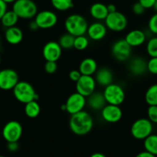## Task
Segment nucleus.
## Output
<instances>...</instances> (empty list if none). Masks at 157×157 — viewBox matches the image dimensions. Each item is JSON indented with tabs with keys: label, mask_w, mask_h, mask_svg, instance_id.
I'll list each match as a JSON object with an SVG mask.
<instances>
[{
	"label": "nucleus",
	"mask_w": 157,
	"mask_h": 157,
	"mask_svg": "<svg viewBox=\"0 0 157 157\" xmlns=\"http://www.w3.org/2000/svg\"><path fill=\"white\" fill-rule=\"evenodd\" d=\"M71 131L78 136L88 134L93 127V119L88 112L85 110L71 115L69 122Z\"/></svg>",
	"instance_id": "1"
},
{
	"label": "nucleus",
	"mask_w": 157,
	"mask_h": 157,
	"mask_svg": "<svg viewBox=\"0 0 157 157\" xmlns=\"http://www.w3.org/2000/svg\"><path fill=\"white\" fill-rule=\"evenodd\" d=\"M64 26L66 32L76 37L86 35L89 25L83 15L72 14L66 18Z\"/></svg>",
	"instance_id": "2"
},
{
	"label": "nucleus",
	"mask_w": 157,
	"mask_h": 157,
	"mask_svg": "<svg viewBox=\"0 0 157 157\" xmlns=\"http://www.w3.org/2000/svg\"><path fill=\"white\" fill-rule=\"evenodd\" d=\"M12 91L15 99L24 104L35 100L37 101L38 98L34 87L27 81H18Z\"/></svg>",
	"instance_id": "3"
},
{
	"label": "nucleus",
	"mask_w": 157,
	"mask_h": 157,
	"mask_svg": "<svg viewBox=\"0 0 157 157\" xmlns=\"http://www.w3.org/2000/svg\"><path fill=\"white\" fill-rule=\"evenodd\" d=\"M12 11L19 18L31 19L38 13V8L32 0H16L12 5Z\"/></svg>",
	"instance_id": "4"
},
{
	"label": "nucleus",
	"mask_w": 157,
	"mask_h": 157,
	"mask_svg": "<svg viewBox=\"0 0 157 157\" xmlns=\"http://www.w3.org/2000/svg\"><path fill=\"white\" fill-rule=\"evenodd\" d=\"M103 94L106 103L113 105H121L126 98V94L122 86L114 83L105 87Z\"/></svg>",
	"instance_id": "5"
},
{
	"label": "nucleus",
	"mask_w": 157,
	"mask_h": 157,
	"mask_svg": "<svg viewBox=\"0 0 157 157\" xmlns=\"http://www.w3.org/2000/svg\"><path fill=\"white\" fill-rule=\"evenodd\" d=\"M152 124H153L146 118L136 120L131 126V134L136 140H145L152 134L153 130Z\"/></svg>",
	"instance_id": "6"
},
{
	"label": "nucleus",
	"mask_w": 157,
	"mask_h": 157,
	"mask_svg": "<svg viewBox=\"0 0 157 157\" xmlns=\"http://www.w3.org/2000/svg\"><path fill=\"white\" fill-rule=\"evenodd\" d=\"M104 21L106 28L115 32L125 30L128 25V19L126 16L119 11L108 14Z\"/></svg>",
	"instance_id": "7"
},
{
	"label": "nucleus",
	"mask_w": 157,
	"mask_h": 157,
	"mask_svg": "<svg viewBox=\"0 0 157 157\" xmlns=\"http://www.w3.org/2000/svg\"><path fill=\"white\" fill-rule=\"evenodd\" d=\"M2 134L7 143L18 142L22 135V127L18 121H10L3 127Z\"/></svg>",
	"instance_id": "8"
},
{
	"label": "nucleus",
	"mask_w": 157,
	"mask_h": 157,
	"mask_svg": "<svg viewBox=\"0 0 157 157\" xmlns=\"http://www.w3.org/2000/svg\"><path fill=\"white\" fill-rule=\"evenodd\" d=\"M111 52L115 60L119 61H126L130 57L132 47L125 39H119L112 44Z\"/></svg>",
	"instance_id": "9"
},
{
	"label": "nucleus",
	"mask_w": 157,
	"mask_h": 157,
	"mask_svg": "<svg viewBox=\"0 0 157 157\" xmlns=\"http://www.w3.org/2000/svg\"><path fill=\"white\" fill-rule=\"evenodd\" d=\"M34 21L37 24L38 29H49L57 24L58 17L52 11L43 10L36 14Z\"/></svg>",
	"instance_id": "10"
},
{
	"label": "nucleus",
	"mask_w": 157,
	"mask_h": 157,
	"mask_svg": "<svg viewBox=\"0 0 157 157\" xmlns=\"http://www.w3.org/2000/svg\"><path fill=\"white\" fill-rule=\"evenodd\" d=\"M66 112L72 115L83 110L86 105V98L78 92L72 94L68 97L66 103Z\"/></svg>",
	"instance_id": "11"
},
{
	"label": "nucleus",
	"mask_w": 157,
	"mask_h": 157,
	"mask_svg": "<svg viewBox=\"0 0 157 157\" xmlns=\"http://www.w3.org/2000/svg\"><path fill=\"white\" fill-rule=\"evenodd\" d=\"M96 81L92 76L82 75L81 78L75 82L76 92L83 96L88 98L95 92Z\"/></svg>",
	"instance_id": "12"
},
{
	"label": "nucleus",
	"mask_w": 157,
	"mask_h": 157,
	"mask_svg": "<svg viewBox=\"0 0 157 157\" xmlns=\"http://www.w3.org/2000/svg\"><path fill=\"white\" fill-rule=\"evenodd\" d=\"M18 73L12 69H3L0 71V89L10 90L18 82Z\"/></svg>",
	"instance_id": "13"
},
{
	"label": "nucleus",
	"mask_w": 157,
	"mask_h": 157,
	"mask_svg": "<svg viewBox=\"0 0 157 157\" xmlns=\"http://www.w3.org/2000/svg\"><path fill=\"white\" fill-rule=\"evenodd\" d=\"M102 118L109 124H115L123 117V111L119 106L107 104L101 110Z\"/></svg>",
	"instance_id": "14"
},
{
	"label": "nucleus",
	"mask_w": 157,
	"mask_h": 157,
	"mask_svg": "<svg viewBox=\"0 0 157 157\" xmlns=\"http://www.w3.org/2000/svg\"><path fill=\"white\" fill-rule=\"evenodd\" d=\"M62 48L58 42L50 41L46 43L42 48V55L46 61H57L62 55Z\"/></svg>",
	"instance_id": "15"
},
{
	"label": "nucleus",
	"mask_w": 157,
	"mask_h": 157,
	"mask_svg": "<svg viewBox=\"0 0 157 157\" xmlns=\"http://www.w3.org/2000/svg\"><path fill=\"white\" fill-rule=\"evenodd\" d=\"M107 33V28L106 25L100 21H96L88 26L86 34L88 38L92 41H100L106 37Z\"/></svg>",
	"instance_id": "16"
},
{
	"label": "nucleus",
	"mask_w": 157,
	"mask_h": 157,
	"mask_svg": "<svg viewBox=\"0 0 157 157\" xmlns=\"http://www.w3.org/2000/svg\"><path fill=\"white\" fill-rule=\"evenodd\" d=\"M129 71L135 76H141L147 72V61L142 57L132 58L128 65Z\"/></svg>",
	"instance_id": "17"
},
{
	"label": "nucleus",
	"mask_w": 157,
	"mask_h": 157,
	"mask_svg": "<svg viewBox=\"0 0 157 157\" xmlns=\"http://www.w3.org/2000/svg\"><path fill=\"white\" fill-rule=\"evenodd\" d=\"M124 39L132 48L139 47L145 43L146 35L145 32L140 29H133L128 32Z\"/></svg>",
	"instance_id": "18"
},
{
	"label": "nucleus",
	"mask_w": 157,
	"mask_h": 157,
	"mask_svg": "<svg viewBox=\"0 0 157 157\" xmlns=\"http://www.w3.org/2000/svg\"><path fill=\"white\" fill-rule=\"evenodd\" d=\"M86 104L92 110H102V109L107 104L104 95L100 92H94L86 99Z\"/></svg>",
	"instance_id": "19"
},
{
	"label": "nucleus",
	"mask_w": 157,
	"mask_h": 157,
	"mask_svg": "<svg viewBox=\"0 0 157 157\" xmlns=\"http://www.w3.org/2000/svg\"><path fill=\"white\" fill-rule=\"evenodd\" d=\"M5 38L9 44L15 45L22 41L23 32L22 29L17 26L7 28L5 32Z\"/></svg>",
	"instance_id": "20"
},
{
	"label": "nucleus",
	"mask_w": 157,
	"mask_h": 157,
	"mask_svg": "<svg viewBox=\"0 0 157 157\" xmlns=\"http://www.w3.org/2000/svg\"><path fill=\"white\" fill-rule=\"evenodd\" d=\"M95 80L99 85L106 87L112 84L113 81V74L110 69L107 67H102L95 72Z\"/></svg>",
	"instance_id": "21"
},
{
	"label": "nucleus",
	"mask_w": 157,
	"mask_h": 157,
	"mask_svg": "<svg viewBox=\"0 0 157 157\" xmlns=\"http://www.w3.org/2000/svg\"><path fill=\"white\" fill-rule=\"evenodd\" d=\"M98 70V65L95 59L91 58H87L83 59L80 62L78 71L82 75H89L92 76Z\"/></svg>",
	"instance_id": "22"
},
{
	"label": "nucleus",
	"mask_w": 157,
	"mask_h": 157,
	"mask_svg": "<svg viewBox=\"0 0 157 157\" xmlns=\"http://www.w3.org/2000/svg\"><path fill=\"white\" fill-rule=\"evenodd\" d=\"M89 12L91 16L97 21L105 20L109 14L107 6L101 2H95L92 4L89 9Z\"/></svg>",
	"instance_id": "23"
},
{
	"label": "nucleus",
	"mask_w": 157,
	"mask_h": 157,
	"mask_svg": "<svg viewBox=\"0 0 157 157\" xmlns=\"http://www.w3.org/2000/svg\"><path fill=\"white\" fill-rule=\"evenodd\" d=\"M41 112V107L37 101H32L25 104V113L29 118L37 117Z\"/></svg>",
	"instance_id": "24"
},
{
	"label": "nucleus",
	"mask_w": 157,
	"mask_h": 157,
	"mask_svg": "<svg viewBox=\"0 0 157 157\" xmlns=\"http://www.w3.org/2000/svg\"><path fill=\"white\" fill-rule=\"evenodd\" d=\"M19 18L12 10L7 11L0 19L2 25L5 28H10L16 25Z\"/></svg>",
	"instance_id": "25"
},
{
	"label": "nucleus",
	"mask_w": 157,
	"mask_h": 157,
	"mask_svg": "<svg viewBox=\"0 0 157 157\" xmlns=\"http://www.w3.org/2000/svg\"><path fill=\"white\" fill-rule=\"evenodd\" d=\"M144 148L146 151L157 156V135L151 134L144 140Z\"/></svg>",
	"instance_id": "26"
},
{
	"label": "nucleus",
	"mask_w": 157,
	"mask_h": 157,
	"mask_svg": "<svg viewBox=\"0 0 157 157\" xmlns=\"http://www.w3.org/2000/svg\"><path fill=\"white\" fill-rule=\"evenodd\" d=\"M145 101L149 106L157 105V84H152L147 89Z\"/></svg>",
	"instance_id": "27"
},
{
	"label": "nucleus",
	"mask_w": 157,
	"mask_h": 157,
	"mask_svg": "<svg viewBox=\"0 0 157 157\" xmlns=\"http://www.w3.org/2000/svg\"><path fill=\"white\" fill-rule=\"evenodd\" d=\"M52 7L60 12L69 10L73 7V0H51Z\"/></svg>",
	"instance_id": "28"
},
{
	"label": "nucleus",
	"mask_w": 157,
	"mask_h": 157,
	"mask_svg": "<svg viewBox=\"0 0 157 157\" xmlns=\"http://www.w3.org/2000/svg\"><path fill=\"white\" fill-rule=\"evenodd\" d=\"M74 40H75V37L73 35H70L69 33L66 32V33L63 34L58 39V44L61 46L62 49H66L69 50L73 48L74 44Z\"/></svg>",
	"instance_id": "29"
},
{
	"label": "nucleus",
	"mask_w": 157,
	"mask_h": 157,
	"mask_svg": "<svg viewBox=\"0 0 157 157\" xmlns=\"http://www.w3.org/2000/svg\"><path fill=\"white\" fill-rule=\"evenodd\" d=\"M89 38L88 37L85 36V35L75 37L73 48L77 51H83L87 48L89 46Z\"/></svg>",
	"instance_id": "30"
},
{
	"label": "nucleus",
	"mask_w": 157,
	"mask_h": 157,
	"mask_svg": "<svg viewBox=\"0 0 157 157\" xmlns=\"http://www.w3.org/2000/svg\"><path fill=\"white\" fill-rule=\"evenodd\" d=\"M146 52L151 58L157 57V37H153L148 41Z\"/></svg>",
	"instance_id": "31"
},
{
	"label": "nucleus",
	"mask_w": 157,
	"mask_h": 157,
	"mask_svg": "<svg viewBox=\"0 0 157 157\" xmlns=\"http://www.w3.org/2000/svg\"><path fill=\"white\" fill-rule=\"evenodd\" d=\"M148 119L152 124H157V105L149 106L147 110Z\"/></svg>",
	"instance_id": "32"
},
{
	"label": "nucleus",
	"mask_w": 157,
	"mask_h": 157,
	"mask_svg": "<svg viewBox=\"0 0 157 157\" xmlns=\"http://www.w3.org/2000/svg\"><path fill=\"white\" fill-rule=\"evenodd\" d=\"M148 28L152 33L157 35V12L151 16L148 22Z\"/></svg>",
	"instance_id": "33"
},
{
	"label": "nucleus",
	"mask_w": 157,
	"mask_h": 157,
	"mask_svg": "<svg viewBox=\"0 0 157 157\" xmlns=\"http://www.w3.org/2000/svg\"><path fill=\"white\" fill-rule=\"evenodd\" d=\"M147 71L152 75H157V57L151 58L147 61Z\"/></svg>",
	"instance_id": "34"
},
{
	"label": "nucleus",
	"mask_w": 157,
	"mask_h": 157,
	"mask_svg": "<svg viewBox=\"0 0 157 157\" xmlns=\"http://www.w3.org/2000/svg\"><path fill=\"white\" fill-rule=\"evenodd\" d=\"M45 71L49 75H52L57 71V64L56 61H46L44 66Z\"/></svg>",
	"instance_id": "35"
},
{
	"label": "nucleus",
	"mask_w": 157,
	"mask_h": 157,
	"mask_svg": "<svg viewBox=\"0 0 157 157\" xmlns=\"http://www.w3.org/2000/svg\"><path fill=\"white\" fill-rule=\"evenodd\" d=\"M145 10H146V9H145V8L143 7V6H142V5L139 2L134 3L133 6H132V12L137 15H142V14L144 13Z\"/></svg>",
	"instance_id": "36"
},
{
	"label": "nucleus",
	"mask_w": 157,
	"mask_h": 157,
	"mask_svg": "<svg viewBox=\"0 0 157 157\" xmlns=\"http://www.w3.org/2000/svg\"><path fill=\"white\" fill-rule=\"evenodd\" d=\"M82 76V74L78 70H72L69 74V79L72 81L76 82Z\"/></svg>",
	"instance_id": "37"
},
{
	"label": "nucleus",
	"mask_w": 157,
	"mask_h": 157,
	"mask_svg": "<svg viewBox=\"0 0 157 157\" xmlns=\"http://www.w3.org/2000/svg\"><path fill=\"white\" fill-rule=\"evenodd\" d=\"M139 2L146 9L153 8L154 4L155 2V0H139Z\"/></svg>",
	"instance_id": "38"
},
{
	"label": "nucleus",
	"mask_w": 157,
	"mask_h": 157,
	"mask_svg": "<svg viewBox=\"0 0 157 157\" xmlns=\"http://www.w3.org/2000/svg\"><path fill=\"white\" fill-rule=\"evenodd\" d=\"M7 11V3L5 2L3 0H0V19Z\"/></svg>",
	"instance_id": "39"
},
{
	"label": "nucleus",
	"mask_w": 157,
	"mask_h": 157,
	"mask_svg": "<svg viewBox=\"0 0 157 157\" xmlns=\"http://www.w3.org/2000/svg\"><path fill=\"white\" fill-rule=\"evenodd\" d=\"M8 150L10 152H15L18 149V142H9L7 144Z\"/></svg>",
	"instance_id": "40"
},
{
	"label": "nucleus",
	"mask_w": 157,
	"mask_h": 157,
	"mask_svg": "<svg viewBox=\"0 0 157 157\" xmlns=\"http://www.w3.org/2000/svg\"><path fill=\"white\" fill-rule=\"evenodd\" d=\"M135 157H155V155L152 154V153H149L147 151H143L141 153H138Z\"/></svg>",
	"instance_id": "41"
},
{
	"label": "nucleus",
	"mask_w": 157,
	"mask_h": 157,
	"mask_svg": "<svg viewBox=\"0 0 157 157\" xmlns=\"http://www.w3.org/2000/svg\"><path fill=\"white\" fill-rule=\"evenodd\" d=\"M107 9H108V12H109V13H110V12H115V11H117L116 6H115L114 4L107 5Z\"/></svg>",
	"instance_id": "42"
},
{
	"label": "nucleus",
	"mask_w": 157,
	"mask_h": 157,
	"mask_svg": "<svg viewBox=\"0 0 157 157\" xmlns=\"http://www.w3.org/2000/svg\"><path fill=\"white\" fill-rule=\"evenodd\" d=\"M29 29H30L32 31H35V30H37V29H38V25H37V24H36V23H35V21H32V22H30V24H29Z\"/></svg>",
	"instance_id": "43"
},
{
	"label": "nucleus",
	"mask_w": 157,
	"mask_h": 157,
	"mask_svg": "<svg viewBox=\"0 0 157 157\" xmlns=\"http://www.w3.org/2000/svg\"><path fill=\"white\" fill-rule=\"evenodd\" d=\"M90 157H106V156L101 153H95L92 155H91Z\"/></svg>",
	"instance_id": "44"
},
{
	"label": "nucleus",
	"mask_w": 157,
	"mask_h": 157,
	"mask_svg": "<svg viewBox=\"0 0 157 157\" xmlns=\"http://www.w3.org/2000/svg\"><path fill=\"white\" fill-rule=\"evenodd\" d=\"M3 1L6 3H7V4H9V3H14L16 0H3Z\"/></svg>",
	"instance_id": "45"
},
{
	"label": "nucleus",
	"mask_w": 157,
	"mask_h": 157,
	"mask_svg": "<svg viewBox=\"0 0 157 157\" xmlns=\"http://www.w3.org/2000/svg\"><path fill=\"white\" fill-rule=\"evenodd\" d=\"M153 9L155 11V12H157V0H155V2L153 6Z\"/></svg>",
	"instance_id": "46"
},
{
	"label": "nucleus",
	"mask_w": 157,
	"mask_h": 157,
	"mask_svg": "<svg viewBox=\"0 0 157 157\" xmlns=\"http://www.w3.org/2000/svg\"><path fill=\"white\" fill-rule=\"evenodd\" d=\"M61 109L62 110H63V111H66V104H62V105L61 106Z\"/></svg>",
	"instance_id": "47"
},
{
	"label": "nucleus",
	"mask_w": 157,
	"mask_h": 157,
	"mask_svg": "<svg viewBox=\"0 0 157 157\" xmlns=\"http://www.w3.org/2000/svg\"><path fill=\"white\" fill-rule=\"evenodd\" d=\"M1 45H2V41H1V37H0V48H1Z\"/></svg>",
	"instance_id": "48"
},
{
	"label": "nucleus",
	"mask_w": 157,
	"mask_h": 157,
	"mask_svg": "<svg viewBox=\"0 0 157 157\" xmlns=\"http://www.w3.org/2000/svg\"><path fill=\"white\" fill-rule=\"evenodd\" d=\"M1 62H2V59H1V56H0V64H1Z\"/></svg>",
	"instance_id": "49"
},
{
	"label": "nucleus",
	"mask_w": 157,
	"mask_h": 157,
	"mask_svg": "<svg viewBox=\"0 0 157 157\" xmlns=\"http://www.w3.org/2000/svg\"><path fill=\"white\" fill-rule=\"evenodd\" d=\"M0 157H6V156H0Z\"/></svg>",
	"instance_id": "50"
}]
</instances>
